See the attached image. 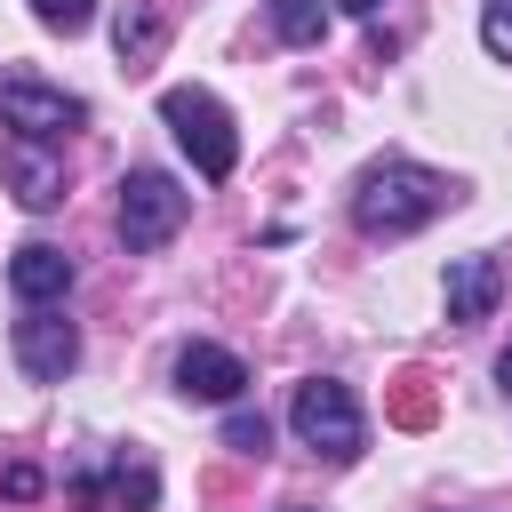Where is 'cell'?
<instances>
[{"label": "cell", "mask_w": 512, "mask_h": 512, "mask_svg": "<svg viewBox=\"0 0 512 512\" xmlns=\"http://www.w3.org/2000/svg\"><path fill=\"white\" fill-rule=\"evenodd\" d=\"M448 200H456L448 176H432V168H416V160H384V168L360 176V192H352V224H360L368 240H408V232H424Z\"/></svg>", "instance_id": "cell-1"}, {"label": "cell", "mask_w": 512, "mask_h": 512, "mask_svg": "<svg viewBox=\"0 0 512 512\" xmlns=\"http://www.w3.org/2000/svg\"><path fill=\"white\" fill-rule=\"evenodd\" d=\"M160 120H168V136L192 152V168L208 184H224L240 168V128H232V112L208 88H160Z\"/></svg>", "instance_id": "cell-2"}, {"label": "cell", "mask_w": 512, "mask_h": 512, "mask_svg": "<svg viewBox=\"0 0 512 512\" xmlns=\"http://www.w3.org/2000/svg\"><path fill=\"white\" fill-rule=\"evenodd\" d=\"M288 432H296L312 456H328V464H344V456L368 448V416H360L352 384H336V376L296 384V400H288Z\"/></svg>", "instance_id": "cell-3"}, {"label": "cell", "mask_w": 512, "mask_h": 512, "mask_svg": "<svg viewBox=\"0 0 512 512\" xmlns=\"http://www.w3.org/2000/svg\"><path fill=\"white\" fill-rule=\"evenodd\" d=\"M192 216V192L168 176V168H128L120 176V240L144 256V248H168Z\"/></svg>", "instance_id": "cell-4"}, {"label": "cell", "mask_w": 512, "mask_h": 512, "mask_svg": "<svg viewBox=\"0 0 512 512\" xmlns=\"http://www.w3.org/2000/svg\"><path fill=\"white\" fill-rule=\"evenodd\" d=\"M80 120H88L80 96H64V88H48V80H32V72H0V128H16V136H32V144H64Z\"/></svg>", "instance_id": "cell-5"}, {"label": "cell", "mask_w": 512, "mask_h": 512, "mask_svg": "<svg viewBox=\"0 0 512 512\" xmlns=\"http://www.w3.org/2000/svg\"><path fill=\"white\" fill-rule=\"evenodd\" d=\"M8 344H16V368H24L32 384H64V376L80 368V328H72L64 312H24Z\"/></svg>", "instance_id": "cell-6"}, {"label": "cell", "mask_w": 512, "mask_h": 512, "mask_svg": "<svg viewBox=\"0 0 512 512\" xmlns=\"http://www.w3.org/2000/svg\"><path fill=\"white\" fill-rule=\"evenodd\" d=\"M0 176L16 184V200H24L32 216L64 208V160H56L48 144H32V136H8V144H0Z\"/></svg>", "instance_id": "cell-7"}, {"label": "cell", "mask_w": 512, "mask_h": 512, "mask_svg": "<svg viewBox=\"0 0 512 512\" xmlns=\"http://www.w3.org/2000/svg\"><path fill=\"white\" fill-rule=\"evenodd\" d=\"M176 392H184V400L240 408V392H248V368H240V352H224V344H184V352H176Z\"/></svg>", "instance_id": "cell-8"}, {"label": "cell", "mask_w": 512, "mask_h": 512, "mask_svg": "<svg viewBox=\"0 0 512 512\" xmlns=\"http://www.w3.org/2000/svg\"><path fill=\"white\" fill-rule=\"evenodd\" d=\"M8 288L24 296V312H48V304L72 288V256H64L56 240H24V248L8 256Z\"/></svg>", "instance_id": "cell-9"}, {"label": "cell", "mask_w": 512, "mask_h": 512, "mask_svg": "<svg viewBox=\"0 0 512 512\" xmlns=\"http://www.w3.org/2000/svg\"><path fill=\"white\" fill-rule=\"evenodd\" d=\"M72 488H88V496L104 488L120 512H152V496H160V472H152L144 456H120V464H80V472H72Z\"/></svg>", "instance_id": "cell-10"}, {"label": "cell", "mask_w": 512, "mask_h": 512, "mask_svg": "<svg viewBox=\"0 0 512 512\" xmlns=\"http://www.w3.org/2000/svg\"><path fill=\"white\" fill-rule=\"evenodd\" d=\"M504 296V264L496 256H456L448 264V320H488Z\"/></svg>", "instance_id": "cell-11"}, {"label": "cell", "mask_w": 512, "mask_h": 512, "mask_svg": "<svg viewBox=\"0 0 512 512\" xmlns=\"http://www.w3.org/2000/svg\"><path fill=\"white\" fill-rule=\"evenodd\" d=\"M160 40H168V16H160L152 0H128V8L112 16V48H120V64H152Z\"/></svg>", "instance_id": "cell-12"}, {"label": "cell", "mask_w": 512, "mask_h": 512, "mask_svg": "<svg viewBox=\"0 0 512 512\" xmlns=\"http://www.w3.org/2000/svg\"><path fill=\"white\" fill-rule=\"evenodd\" d=\"M272 32H280L288 48H312V40L328 32V8H320V0H272Z\"/></svg>", "instance_id": "cell-13"}, {"label": "cell", "mask_w": 512, "mask_h": 512, "mask_svg": "<svg viewBox=\"0 0 512 512\" xmlns=\"http://www.w3.org/2000/svg\"><path fill=\"white\" fill-rule=\"evenodd\" d=\"M480 48H488L496 64H512V0H488V8H480Z\"/></svg>", "instance_id": "cell-14"}, {"label": "cell", "mask_w": 512, "mask_h": 512, "mask_svg": "<svg viewBox=\"0 0 512 512\" xmlns=\"http://www.w3.org/2000/svg\"><path fill=\"white\" fill-rule=\"evenodd\" d=\"M32 16H40L48 32H88V16H96V0H32Z\"/></svg>", "instance_id": "cell-15"}, {"label": "cell", "mask_w": 512, "mask_h": 512, "mask_svg": "<svg viewBox=\"0 0 512 512\" xmlns=\"http://www.w3.org/2000/svg\"><path fill=\"white\" fill-rule=\"evenodd\" d=\"M224 440H232V448H248V456H264V440H272V424H264L256 408H232V416H224Z\"/></svg>", "instance_id": "cell-16"}, {"label": "cell", "mask_w": 512, "mask_h": 512, "mask_svg": "<svg viewBox=\"0 0 512 512\" xmlns=\"http://www.w3.org/2000/svg\"><path fill=\"white\" fill-rule=\"evenodd\" d=\"M0 488H8V496H40V472H32V464H8V480H0Z\"/></svg>", "instance_id": "cell-17"}, {"label": "cell", "mask_w": 512, "mask_h": 512, "mask_svg": "<svg viewBox=\"0 0 512 512\" xmlns=\"http://www.w3.org/2000/svg\"><path fill=\"white\" fill-rule=\"evenodd\" d=\"M496 384H504V392H512V344H504V360H496Z\"/></svg>", "instance_id": "cell-18"}, {"label": "cell", "mask_w": 512, "mask_h": 512, "mask_svg": "<svg viewBox=\"0 0 512 512\" xmlns=\"http://www.w3.org/2000/svg\"><path fill=\"white\" fill-rule=\"evenodd\" d=\"M336 8H352V16H376V8H384V0H336Z\"/></svg>", "instance_id": "cell-19"}, {"label": "cell", "mask_w": 512, "mask_h": 512, "mask_svg": "<svg viewBox=\"0 0 512 512\" xmlns=\"http://www.w3.org/2000/svg\"><path fill=\"white\" fill-rule=\"evenodd\" d=\"M288 512H304V504H288Z\"/></svg>", "instance_id": "cell-20"}]
</instances>
